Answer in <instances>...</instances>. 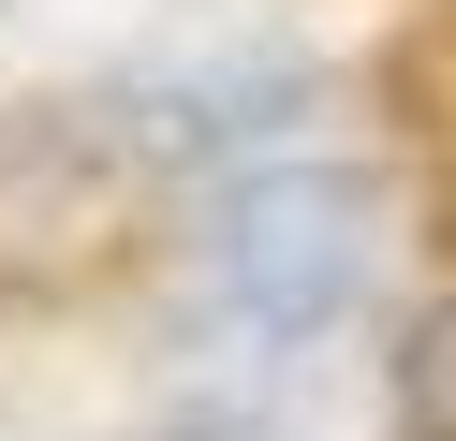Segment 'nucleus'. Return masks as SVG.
<instances>
[{
    "label": "nucleus",
    "instance_id": "2",
    "mask_svg": "<svg viewBox=\"0 0 456 441\" xmlns=\"http://www.w3.org/2000/svg\"><path fill=\"white\" fill-rule=\"evenodd\" d=\"M309 103H324L309 59H207V74L118 88V103H103V147H118L133 176H162V162H236V147H265L280 118H309Z\"/></svg>",
    "mask_w": 456,
    "mask_h": 441
},
{
    "label": "nucleus",
    "instance_id": "3",
    "mask_svg": "<svg viewBox=\"0 0 456 441\" xmlns=\"http://www.w3.org/2000/svg\"><path fill=\"white\" fill-rule=\"evenodd\" d=\"M383 397H397V441H456V294H442V309H412Z\"/></svg>",
    "mask_w": 456,
    "mask_h": 441
},
{
    "label": "nucleus",
    "instance_id": "4",
    "mask_svg": "<svg viewBox=\"0 0 456 441\" xmlns=\"http://www.w3.org/2000/svg\"><path fill=\"white\" fill-rule=\"evenodd\" d=\"M148 441H295V427H265V412H177V427H148Z\"/></svg>",
    "mask_w": 456,
    "mask_h": 441
},
{
    "label": "nucleus",
    "instance_id": "1",
    "mask_svg": "<svg viewBox=\"0 0 456 441\" xmlns=\"http://www.w3.org/2000/svg\"><path fill=\"white\" fill-rule=\"evenodd\" d=\"M368 280V176L338 162H265L207 206L191 235V309L221 339H324Z\"/></svg>",
    "mask_w": 456,
    "mask_h": 441
}]
</instances>
